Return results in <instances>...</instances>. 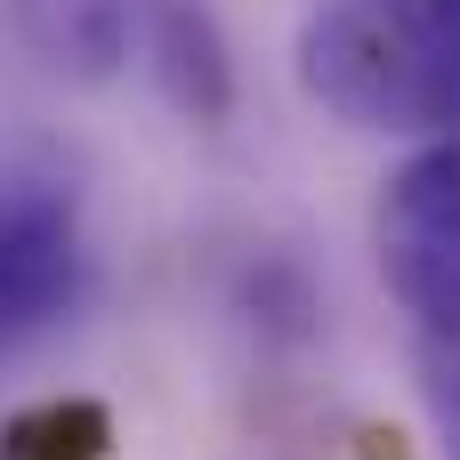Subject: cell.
I'll return each instance as SVG.
<instances>
[{
  "label": "cell",
  "mask_w": 460,
  "mask_h": 460,
  "mask_svg": "<svg viewBox=\"0 0 460 460\" xmlns=\"http://www.w3.org/2000/svg\"><path fill=\"white\" fill-rule=\"evenodd\" d=\"M299 89L372 137H429L460 113V0H315Z\"/></svg>",
  "instance_id": "cell-1"
},
{
  "label": "cell",
  "mask_w": 460,
  "mask_h": 460,
  "mask_svg": "<svg viewBox=\"0 0 460 460\" xmlns=\"http://www.w3.org/2000/svg\"><path fill=\"white\" fill-rule=\"evenodd\" d=\"M380 275L437 348H460V137L420 146L380 186Z\"/></svg>",
  "instance_id": "cell-2"
},
{
  "label": "cell",
  "mask_w": 460,
  "mask_h": 460,
  "mask_svg": "<svg viewBox=\"0 0 460 460\" xmlns=\"http://www.w3.org/2000/svg\"><path fill=\"white\" fill-rule=\"evenodd\" d=\"M81 291V210L49 170L0 178V340L49 332Z\"/></svg>",
  "instance_id": "cell-3"
},
{
  "label": "cell",
  "mask_w": 460,
  "mask_h": 460,
  "mask_svg": "<svg viewBox=\"0 0 460 460\" xmlns=\"http://www.w3.org/2000/svg\"><path fill=\"white\" fill-rule=\"evenodd\" d=\"M146 57H154L162 97H170L186 121L218 129V121L234 113V49H226L210 0H154V8H146Z\"/></svg>",
  "instance_id": "cell-4"
},
{
  "label": "cell",
  "mask_w": 460,
  "mask_h": 460,
  "mask_svg": "<svg viewBox=\"0 0 460 460\" xmlns=\"http://www.w3.org/2000/svg\"><path fill=\"white\" fill-rule=\"evenodd\" d=\"M154 0H16V32L65 81H113L129 49H146Z\"/></svg>",
  "instance_id": "cell-5"
},
{
  "label": "cell",
  "mask_w": 460,
  "mask_h": 460,
  "mask_svg": "<svg viewBox=\"0 0 460 460\" xmlns=\"http://www.w3.org/2000/svg\"><path fill=\"white\" fill-rule=\"evenodd\" d=\"M113 453V412L97 396H49L0 420V460H105Z\"/></svg>",
  "instance_id": "cell-6"
},
{
  "label": "cell",
  "mask_w": 460,
  "mask_h": 460,
  "mask_svg": "<svg viewBox=\"0 0 460 460\" xmlns=\"http://www.w3.org/2000/svg\"><path fill=\"white\" fill-rule=\"evenodd\" d=\"M437 412H445V453L460 460V364H445V380H437Z\"/></svg>",
  "instance_id": "cell-7"
}]
</instances>
